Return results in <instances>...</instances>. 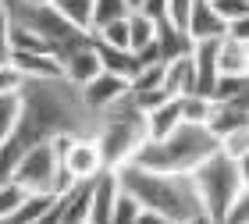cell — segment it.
<instances>
[{
	"mask_svg": "<svg viewBox=\"0 0 249 224\" xmlns=\"http://www.w3.org/2000/svg\"><path fill=\"white\" fill-rule=\"evenodd\" d=\"M114 171L121 189H128L139 199V207L153 210L164 224H210L189 171H150L132 160Z\"/></svg>",
	"mask_w": 249,
	"mask_h": 224,
	"instance_id": "1",
	"label": "cell"
},
{
	"mask_svg": "<svg viewBox=\"0 0 249 224\" xmlns=\"http://www.w3.org/2000/svg\"><path fill=\"white\" fill-rule=\"evenodd\" d=\"M213 150H217V139L207 132V125L182 121V125H175L160 139H142V146L135 150L132 164L150 167V171H192Z\"/></svg>",
	"mask_w": 249,
	"mask_h": 224,
	"instance_id": "2",
	"label": "cell"
},
{
	"mask_svg": "<svg viewBox=\"0 0 249 224\" xmlns=\"http://www.w3.org/2000/svg\"><path fill=\"white\" fill-rule=\"evenodd\" d=\"M93 139L100 146L104 167H121L135 156V150L146 139V125H142V110L135 107L132 93H124L121 100H114L93 118Z\"/></svg>",
	"mask_w": 249,
	"mask_h": 224,
	"instance_id": "3",
	"label": "cell"
},
{
	"mask_svg": "<svg viewBox=\"0 0 249 224\" xmlns=\"http://www.w3.org/2000/svg\"><path fill=\"white\" fill-rule=\"evenodd\" d=\"M189 174H192V185H196V192H199V203H203V210H207L210 224H217L224 217V210H228V203L235 196L249 192L246 164L228 160V156L217 153V150H213L207 160H199Z\"/></svg>",
	"mask_w": 249,
	"mask_h": 224,
	"instance_id": "4",
	"label": "cell"
},
{
	"mask_svg": "<svg viewBox=\"0 0 249 224\" xmlns=\"http://www.w3.org/2000/svg\"><path fill=\"white\" fill-rule=\"evenodd\" d=\"M7 7H11V21L21 25V29H29V32H36L39 39H47L57 57L68 47L89 39V32L75 29L71 21H64L57 11L50 7V0H7Z\"/></svg>",
	"mask_w": 249,
	"mask_h": 224,
	"instance_id": "5",
	"label": "cell"
},
{
	"mask_svg": "<svg viewBox=\"0 0 249 224\" xmlns=\"http://www.w3.org/2000/svg\"><path fill=\"white\" fill-rule=\"evenodd\" d=\"M57 164H61V156H57V150H53V142L39 139V142H32V146H25L15 156L7 178L18 189H25V192H50L53 174H57Z\"/></svg>",
	"mask_w": 249,
	"mask_h": 224,
	"instance_id": "6",
	"label": "cell"
},
{
	"mask_svg": "<svg viewBox=\"0 0 249 224\" xmlns=\"http://www.w3.org/2000/svg\"><path fill=\"white\" fill-rule=\"evenodd\" d=\"M61 164L64 171L75 178V182H82V178H93L100 167H104V160H100V146L93 139V132H78V136H71V142L61 150Z\"/></svg>",
	"mask_w": 249,
	"mask_h": 224,
	"instance_id": "7",
	"label": "cell"
},
{
	"mask_svg": "<svg viewBox=\"0 0 249 224\" xmlns=\"http://www.w3.org/2000/svg\"><path fill=\"white\" fill-rule=\"evenodd\" d=\"M124 93H128V78H121V75H114V71H96L86 86H78L82 107H86L93 118H96L104 107H110L114 100H121Z\"/></svg>",
	"mask_w": 249,
	"mask_h": 224,
	"instance_id": "8",
	"label": "cell"
},
{
	"mask_svg": "<svg viewBox=\"0 0 249 224\" xmlns=\"http://www.w3.org/2000/svg\"><path fill=\"white\" fill-rule=\"evenodd\" d=\"M96 71H104V68H100L96 47H93L89 39L75 43V47H68V50L61 53V75H64L71 86H86Z\"/></svg>",
	"mask_w": 249,
	"mask_h": 224,
	"instance_id": "9",
	"label": "cell"
},
{
	"mask_svg": "<svg viewBox=\"0 0 249 224\" xmlns=\"http://www.w3.org/2000/svg\"><path fill=\"white\" fill-rule=\"evenodd\" d=\"M207 132L213 139L224 136V132L239 128V125H249V96H239V100H210V114H207Z\"/></svg>",
	"mask_w": 249,
	"mask_h": 224,
	"instance_id": "10",
	"label": "cell"
},
{
	"mask_svg": "<svg viewBox=\"0 0 249 224\" xmlns=\"http://www.w3.org/2000/svg\"><path fill=\"white\" fill-rule=\"evenodd\" d=\"M11 64L25 78H64L61 57L50 50H11Z\"/></svg>",
	"mask_w": 249,
	"mask_h": 224,
	"instance_id": "11",
	"label": "cell"
},
{
	"mask_svg": "<svg viewBox=\"0 0 249 224\" xmlns=\"http://www.w3.org/2000/svg\"><path fill=\"white\" fill-rule=\"evenodd\" d=\"M217 71L221 75H249V39L224 32L217 39Z\"/></svg>",
	"mask_w": 249,
	"mask_h": 224,
	"instance_id": "12",
	"label": "cell"
},
{
	"mask_svg": "<svg viewBox=\"0 0 249 224\" xmlns=\"http://www.w3.org/2000/svg\"><path fill=\"white\" fill-rule=\"evenodd\" d=\"M160 86L167 89L171 96H185V93H196V71H192V50L182 53V57H171L164 61V75H160Z\"/></svg>",
	"mask_w": 249,
	"mask_h": 224,
	"instance_id": "13",
	"label": "cell"
},
{
	"mask_svg": "<svg viewBox=\"0 0 249 224\" xmlns=\"http://www.w3.org/2000/svg\"><path fill=\"white\" fill-rule=\"evenodd\" d=\"M185 36L196 43V39H221L224 36V21L213 15V7L207 0H196L189 11V21H185Z\"/></svg>",
	"mask_w": 249,
	"mask_h": 224,
	"instance_id": "14",
	"label": "cell"
},
{
	"mask_svg": "<svg viewBox=\"0 0 249 224\" xmlns=\"http://www.w3.org/2000/svg\"><path fill=\"white\" fill-rule=\"evenodd\" d=\"M142 125H146V139H160V136H167L175 125H182V107H178V96H167L164 103L142 110Z\"/></svg>",
	"mask_w": 249,
	"mask_h": 224,
	"instance_id": "15",
	"label": "cell"
},
{
	"mask_svg": "<svg viewBox=\"0 0 249 224\" xmlns=\"http://www.w3.org/2000/svg\"><path fill=\"white\" fill-rule=\"evenodd\" d=\"M89 43L96 47V57H100V68H104V71H114V75H121V78H132V75H135L139 61H135V53H132L128 47H110V43H100V39H93V36H89Z\"/></svg>",
	"mask_w": 249,
	"mask_h": 224,
	"instance_id": "16",
	"label": "cell"
},
{
	"mask_svg": "<svg viewBox=\"0 0 249 224\" xmlns=\"http://www.w3.org/2000/svg\"><path fill=\"white\" fill-rule=\"evenodd\" d=\"M157 50H160V61H171V57H182V53L192 50V39L185 36V29H175L171 21H157Z\"/></svg>",
	"mask_w": 249,
	"mask_h": 224,
	"instance_id": "17",
	"label": "cell"
},
{
	"mask_svg": "<svg viewBox=\"0 0 249 224\" xmlns=\"http://www.w3.org/2000/svg\"><path fill=\"white\" fill-rule=\"evenodd\" d=\"M53 196H57V192H25L7 224H43V217H47V210L53 203Z\"/></svg>",
	"mask_w": 249,
	"mask_h": 224,
	"instance_id": "18",
	"label": "cell"
},
{
	"mask_svg": "<svg viewBox=\"0 0 249 224\" xmlns=\"http://www.w3.org/2000/svg\"><path fill=\"white\" fill-rule=\"evenodd\" d=\"M50 7L64 21H71L75 29H82V32L93 29V0H50Z\"/></svg>",
	"mask_w": 249,
	"mask_h": 224,
	"instance_id": "19",
	"label": "cell"
},
{
	"mask_svg": "<svg viewBox=\"0 0 249 224\" xmlns=\"http://www.w3.org/2000/svg\"><path fill=\"white\" fill-rule=\"evenodd\" d=\"M124 21H128V50H142L146 43H153L157 36V21L150 15H142V11H128L124 15Z\"/></svg>",
	"mask_w": 249,
	"mask_h": 224,
	"instance_id": "20",
	"label": "cell"
},
{
	"mask_svg": "<svg viewBox=\"0 0 249 224\" xmlns=\"http://www.w3.org/2000/svg\"><path fill=\"white\" fill-rule=\"evenodd\" d=\"M217 153H224L228 160L246 164V156H249V125H239V128L217 136Z\"/></svg>",
	"mask_w": 249,
	"mask_h": 224,
	"instance_id": "21",
	"label": "cell"
},
{
	"mask_svg": "<svg viewBox=\"0 0 249 224\" xmlns=\"http://www.w3.org/2000/svg\"><path fill=\"white\" fill-rule=\"evenodd\" d=\"M246 89H249V75H221L213 78V86H210V100H239L246 96Z\"/></svg>",
	"mask_w": 249,
	"mask_h": 224,
	"instance_id": "22",
	"label": "cell"
},
{
	"mask_svg": "<svg viewBox=\"0 0 249 224\" xmlns=\"http://www.w3.org/2000/svg\"><path fill=\"white\" fill-rule=\"evenodd\" d=\"M139 199H135L128 189H118L114 203H110V221L107 224H135V217H139Z\"/></svg>",
	"mask_w": 249,
	"mask_h": 224,
	"instance_id": "23",
	"label": "cell"
},
{
	"mask_svg": "<svg viewBox=\"0 0 249 224\" xmlns=\"http://www.w3.org/2000/svg\"><path fill=\"white\" fill-rule=\"evenodd\" d=\"M178 107H182V121L203 125L207 114H210V96H203V93H185V96H178Z\"/></svg>",
	"mask_w": 249,
	"mask_h": 224,
	"instance_id": "24",
	"label": "cell"
},
{
	"mask_svg": "<svg viewBox=\"0 0 249 224\" xmlns=\"http://www.w3.org/2000/svg\"><path fill=\"white\" fill-rule=\"evenodd\" d=\"M128 0H93V25H104V21H114L128 15Z\"/></svg>",
	"mask_w": 249,
	"mask_h": 224,
	"instance_id": "25",
	"label": "cell"
},
{
	"mask_svg": "<svg viewBox=\"0 0 249 224\" xmlns=\"http://www.w3.org/2000/svg\"><path fill=\"white\" fill-rule=\"evenodd\" d=\"M15 121H18V93L15 96H0V146L11 139Z\"/></svg>",
	"mask_w": 249,
	"mask_h": 224,
	"instance_id": "26",
	"label": "cell"
},
{
	"mask_svg": "<svg viewBox=\"0 0 249 224\" xmlns=\"http://www.w3.org/2000/svg\"><path fill=\"white\" fill-rule=\"evenodd\" d=\"M207 4L213 7V15H217L224 25L235 18H249V0H207Z\"/></svg>",
	"mask_w": 249,
	"mask_h": 224,
	"instance_id": "27",
	"label": "cell"
},
{
	"mask_svg": "<svg viewBox=\"0 0 249 224\" xmlns=\"http://www.w3.org/2000/svg\"><path fill=\"white\" fill-rule=\"evenodd\" d=\"M21 196H25V189H18L11 178H4V182H0V221H11L15 207L21 203Z\"/></svg>",
	"mask_w": 249,
	"mask_h": 224,
	"instance_id": "28",
	"label": "cell"
},
{
	"mask_svg": "<svg viewBox=\"0 0 249 224\" xmlns=\"http://www.w3.org/2000/svg\"><path fill=\"white\" fill-rule=\"evenodd\" d=\"M192 4H196V0H164V21H171L175 29H185Z\"/></svg>",
	"mask_w": 249,
	"mask_h": 224,
	"instance_id": "29",
	"label": "cell"
},
{
	"mask_svg": "<svg viewBox=\"0 0 249 224\" xmlns=\"http://www.w3.org/2000/svg\"><path fill=\"white\" fill-rule=\"evenodd\" d=\"M21 82H25V75H21L15 64H0V96H15L18 89H21Z\"/></svg>",
	"mask_w": 249,
	"mask_h": 224,
	"instance_id": "30",
	"label": "cell"
},
{
	"mask_svg": "<svg viewBox=\"0 0 249 224\" xmlns=\"http://www.w3.org/2000/svg\"><path fill=\"white\" fill-rule=\"evenodd\" d=\"M246 217H249V192H242V196L231 199L228 210H224V217H221V224H242Z\"/></svg>",
	"mask_w": 249,
	"mask_h": 224,
	"instance_id": "31",
	"label": "cell"
},
{
	"mask_svg": "<svg viewBox=\"0 0 249 224\" xmlns=\"http://www.w3.org/2000/svg\"><path fill=\"white\" fill-rule=\"evenodd\" d=\"M7 25H11V7H7V0H0V36L7 32Z\"/></svg>",
	"mask_w": 249,
	"mask_h": 224,
	"instance_id": "32",
	"label": "cell"
},
{
	"mask_svg": "<svg viewBox=\"0 0 249 224\" xmlns=\"http://www.w3.org/2000/svg\"><path fill=\"white\" fill-rule=\"evenodd\" d=\"M11 61V43H7V32L0 36V64H7Z\"/></svg>",
	"mask_w": 249,
	"mask_h": 224,
	"instance_id": "33",
	"label": "cell"
},
{
	"mask_svg": "<svg viewBox=\"0 0 249 224\" xmlns=\"http://www.w3.org/2000/svg\"><path fill=\"white\" fill-rule=\"evenodd\" d=\"M139 4H142V0H128V7H132V11H135V7H139Z\"/></svg>",
	"mask_w": 249,
	"mask_h": 224,
	"instance_id": "34",
	"label": "cell"
}]
</instances>
